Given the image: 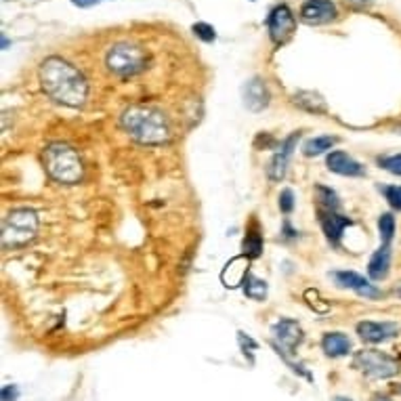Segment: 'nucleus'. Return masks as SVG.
Instances as JSON below:
<instances>
[{"instance_id":"nucleus-1","label":"nucleus","mask_w":401,"mask_h":401,"mask_svg":"<svg viewBox=\"0 0 401 401\" xmlns=\"http://www.w3.org/2000/svg\"><path fill=\"white\" fill-rule=\"evenodd\" d=\"M41 82L50 99L68 107H80L89 97V82L72 63L48 57L41 65Z\"/></svg>"},{"instance_id":"nucleus-2","label":"nucleus","mask_w":401,"mask_h":401,"mask_svg":"<svg viewBox=\"0 0 401 401\" xmlns=\"http://www.w3.org/2000/svg\"><path fill=\"white\" fill-rule=\"evenodd\" d=\"M120 124L134 141L143 145H162L171 139V127L166 116L147 105H131L122 114Z\"/></svg>"},{"instance_id":"nucleus-3","label":"nucleus","mask_w":401,"mask_h":401,"mask_svg":"<svg viewBox=\"0 0 401 401\" xmlns=\"http://www.w3.org/2000/svg\"><path fill=\"white\" fill-rule=\"evenodd\" d=\"M43 160H45L46 173L59 183L74 185L82 178V173H85L82 160L78 151L65 143H50L45 149Z\"/></svg>"},{"instance_id":"nucleus-4","label":"nucleus","mask_w":401,"mask_h":401,"mask_svg":"<svg viewBox=\"0 0 401 401\" xmlns=\"http://www.w3.org/2000/svg\"><path fill=\"white\" fill-rule=\"evenodd\" d=\"M38 233V215L30 208L11 210L2 223V246L19 248L30 244Z\"/></svg>"},{"instance_id":"nucleus-5","label":"nucleus","mask_w":401,"mask_h":401,"mask_svg":"<svg viewBox=\"0 0 401 401\" xmlns=\"http://www.w3.org/2000/svg\"><path fill=\"white\" fill-rule=\"evenodd\" d=\"M353 365L359 372H363L368 378H374V380L391 378V376L400 374L401 370L400 359H395L389 353L376 351V349H363V351L355 353Z\"/></svg>"},{"instance_id":"nucleus-6","label":"nucleus","mask_w":401,"mask_h":401,"mask_svg":"<svg viewBox=\"0 0 401 401\" xmlns=\"http://www.w3.org/2000/svg\"><path fill=\"white\" fill-rule=\"evenodd\" d=\"M105 65L116 76H134L145 68V55L139 46L131 43H118L109 48Z\"/></svg>"},{"instance_id":"nucleus-7","label":"nucleus","mask_w":401,"mask_h":401,"mask_svg":"<svg viewBox=\"0 0 401 401\" xmlns=\"http://www.w3.org/2000/svg\"><path fill=\"white\" fill-rule=\"evenodd\" d=\"M267 28L271 41H273L275 45H282V43H286V41L292 36V32H294V28H296V19H294L292 11H290L286 4H277V6H273L271 13H269Z\"/></svg>"},{"instance_id":"nucleus-8","label":"nucleus","mask_w":401,"mask_h":401,"mask_svg":"<svg viewBox=\"0 0 401 401\" xmlns=\"http://www.w3.org/2000/svg\"><path fill=\"white\" fill-rule=\"evenodd\" d=\"M273 336L277 341V351L279 355H286V353H294V349L301 345L303 341V328L299 326V321L294 319H279L275 326H273Z\"/></svg>"},{"instance_id":"nucleus-9","label":"nucleus","mask_w":401,"mask_h":401,"mask_svg":"<svg viewBox=\"0 0 401 401\" xmlns=\"http://www.w3.org/2000/svg\"><path fill=\"white\" fill-rule=\"evenodd\" d=\"M357 334L361 341L378 345V343L395 338L400 334V326L395 321H359Z\"/></svg>"},{"instance_id":"nucleus-10","label":"nucleus","mask_w":401,"mask_h":401,"mask_svg":"<svg viewBox=\"0 0 401 401\" xmlns=\"http://www.w3.org/2000/svg\"><path fill=\"white\" fill-rule=\"evenodd\" d=\"M299 139H301V133L290 134V137L282 143V147L275 151V156H273V160L269 162L267 169V175L271 181H282V178L286 177L288 162H290V158H292V154H294V147H296Z\"/></svg>"},{"instance_id":"nucleus-11","label":"nucleus","mask_w":401,"mask_h":401,"mask_svg":"<svg viewBox=\"0 0 401 401\" xmlns=\"http://www.w3.org/2000/svg\"><path fill=\"white\" fill-rule=\"evenodd\" d=\"M334 17H336V6L332 0H305L301 6V19L311 26L328 23Z\"/></svg>"},{"instance_id":"nucleus-12","label":"nucleus","mask_w":401,"mask_h":401,"mask_svg":"<svg viewBox=\"0 0 401 401\" xmlns=\"http://www.w3.org/2000/svg\"><path fill=\"white\" fill-rule=\"evenodd\" d=\"M334 279L341 288H351L359 296H365V299H380L383 296V292L374 284H370L363 275H359L355 271H336Z\"/></svg>"},{"instance_id":"nucleus-13","label":"nucleus","mask_w":401,"mask_h":401,"mask_svg":"<svg viewBox=\"0 0 401 401\" xmlns=\"http://www.w3.org/2000/svg\"><path fill=\"white\" fill-rule=\"evenodd\" d=\"M242 97H244V105L259 114L269 105V90L267 85L261 78H250L244 87H242Z\"/></svg>"},{"instance_id":"nucleus-14","label":"nucleus","mask_w":401,"mask_h":401,"mask_svg":"<svg viewBox=\"0 0 401 401\" xmlns=\"http://www.w3.org/2000/svg\"><path fill=\"white\" fill-rule=\"evenodd\" d=\"M248 267H250V259L246 257V255H242V257H233L227 265L223 267L221 271V282H223L225 288H240V286H244V282H246V277L250 275L248 273Z\"/></svg>"},{"instance_id":"nucleus-15","label":"nucleus","mask_w":401,"mask_h":401,"mask_svg":"<svg viewBox=\"0 0 401 401\" xmlns=\"http://www.w3.org/2000/svg\"><path fill=\"white\" fill-rule=\"evenodd\" d=\"M326 164L332 173L343 175V177H363L365 175V166H361L355 158H351L345 151H332L328 156Z\"/></svg>"},{"instance_id":"nucleus-16","label":"nucleus","mask_w":401,"mask_h":401,"mask_svg":"<svg viewBox=\"0 0 401 401\" xmlns=\"http://www.w3.org/2000/svg\"><path fill=\"white\" fill-rule=\"evenodd\" d=\"M319 223H321V229L326 233V237L332 242V244H338L341 242V235L345 231V227L351 225V219L347 217H341L336 210H319Z\"/></svg>"},{"instance_id":"nucleus-17","label":"nucleus","mask_w":401,"mask_h":401,"mask_svg":"<svg viewBox=\"0 0 401 401\" xmlns=\"http://www.w3.org/2000/svg\"><path fill=\"white\" fill-rule=\"evenodd\" d=\"M389 271H391V248H389V244H383L372 255V259L368 263V275L374 282H383V279H387Z\"/></svg>"},{"instance_id":"nucleus-18","label":"nucleus","mask_w":401,"mask_h":401,"mask_svg":"<svg viewBox=\"0 0 401 401\" xmlns=\"http://www.w3.org/2000/svg\"><path fill=\"white\" fill-rule=\"evenodd\" d=\"M321 349L328 357H345L351 353V338L343 332H328L321 338Z\"/></svg>"},{"instance_id":"nucleus-19","label":"nucleus","mask_w":401,"mask_h":401,"mask_svg":"<svg viewBox=\"0 0 401 401\" xmlns=\"http://www.w3.org/2000/svg\"><path fill=\"white\" fill-rule=\"evenodd\" d=\"M294 103L307 112H313V114H326L328 112V105L324 101V97L319 92H313V90H299L294 95Z\"/></svg>"},{"instance_id":"nucleus-20","label":"nucleus","mask_w":401,"mask_h":401,"mask_svg":"<svg viewBox=\"0 0 401 401\" xmlns=\"http://www.w3.org/2000/svg\"><path fill=\"white\" fill-rule=\"evenodd\" d=\"M338 143V137H313L305 145H303V154L305 156H319L326 154L328 149H332Z\"/></svg>"},{"instance_id":"nucleus-21","label":"nucleus","mask_w":401,"mask_h":401,"mask_svg":"<svg viewBox=\"0 0 401 401\" xmlns=\"http://www.w3.org/2000/svg\"><path fill=\"white\" fill-rule=\"evenodd\" d=\"M244 294L248 299H255V301H263L267 296V282L255 277V275H248L246 282H244Z\"/></svg>"},{"instance_id":"nucleus-22","label":"nucleus","mask_w":401,"mask_h":401,"mask_svg":"<svg viewBox=\"0 0 401 401\" xmlns=\"http://www.w3.org/2000/svg\"><path fill=\"white\" fill-rule=\"evenodd\" d=\"M315 193H317V202L324 210H338L341 208V202H338V196L330 189V187H324V185H317L315 187Z\"/></svg>"},{"instance_id":"nucleus-23","label":"nucleus","mask_w":401,"mask_h":401,"mask_svg":"<svg viewBox=\"0 0 401 401\" xmlns=\"http://www.w3.org/2000/svg\"><path fill=\"white\" fill-rule=\"evenodd\" d=\"M378 231H380V240L383 244H391L393 235H395V217L391 213L380 215L378 219Z\"/></svg>"},{"instance_id":"nucleus-24","label":"nucleus","mask_w":401,"mask_h":401,"mask_svg":"<svg viewBox=\"0 0 401 401\" xmlns=\"http://www.w3.org/2000/svg\"><path fill=\"white\" fill-rule=\"evenodd\" d=\"M261 252H263V240L257 231H250L244 240V255L248 259H257L261 257Z\"/></svg>"},{"instance_id":"nucleus-25","label":"nucleus","mask_w":401,"mask_h":401,"mask_svg":"<svg viewBox=\"0 0 401 401\" xmlns=\"http://www.w3.org/2000/svg\"><path fill=\"white\" fill-rule=\"evenodd\" d=\"M378 164H380V169L389 171L391 175H397V177H401V154L383 156V158H378Z\"/></svg>"},{"instance_id":"nucleus-26","label":"nucleus","mask_w":401,"mask_h":401,"mask_svg":"<svg viewBox=\"0 0 401 401\" xmlns=\"http://www.w3.org/2000/svg\"><path fill=\"white\" fill-rule=\"evenodd\" d=\"M380 191L385 193L387 202L395 210H401V185H385V187H380Z\"/></svg>"},{"instance_id":"nucleus-27","label":"nucleus","mask_w":401,"mask_h":401,"mask_svg":"<svg viewBox=\"0 0 401 401\" xmlns=\"http://www.w3.org/2000/svg\"><path fill=\"white\" fill-rule=\"evenodd\" d=\"M193 34L200 38V41H204V43H213L215 38H217V32H215V28L213 26H208V23H193Z\"/></svg>"},{"instance_id":"nucleus-28","label":"nucleus","mask_w":401,"mask_h":401,"mask_svg":"<svg viewBox=\"0 0 401 401\" xmlns=\"http://www.w3.org/2000/svg\"><path fill=\"white\" fill-rule=\"evenodd\" d=\"M292 208H294V193H292V189H284L279 193V210L284 215H288V213H292Z\"/></svg>"},{"instance_id":"nucleus-29","label":"nucleus","mask_w":401,"mask_h":401,"mask_svg":"<svg viewBox=\"0 0 401 401\" xmlns=\"http://www.w3.org/2000/svg\"><path fill=\"white\" fill-rule=\"evenodd\" d=\"M17 397H19V389L15 385L2 387V401H17Z\"/></svg>"},{"instance_id":"nucleus-30","label":"nucleus","mask_w":401,"mask_h":401,"mask_svg":"<svg viewBox=\"0 0 401 401\" xmlns=\"http://www.w3.org/2000/svg\"><path fill=\"white\" fill-rule=\"evenodd\" d=\"M74 4H78V6H92V4H97V2H101V0H72Z\"/></svg>"},{"instance_id":"nucleus-31","label":"nucleus","mask_w":401,"mask_h":401,"mask_svg":"<svg viewBox=\"0 0 401 401\" xmlns=\"http://www.w3.org/2000/svg\"><path fill=\"white\" fill-rule=\"evenodd\" d=\"M351 4H359V6H365V4H370L372 0H349Z\"/></svg>"},{"instance_id":"nucleus-32","label":"nucleus","mask_w":401,"mask_h":401,"mask_svg":"<svg viewBox=\"0 0 401 401\" xmlns=\"http://www.w3.org/2000/svg\"><path fill=\"white\" fill-rule=\"evenodd\" d=\"M372 401H393L391 397H387V395H374V400Z\"/></svg>"},{"instance_id":"nucleus-33","label":"nucleus","mask_w":401,"mask_h":401,"mask_svg":"<svg viewBox=\"0 0 401 401\" xmlns=\"http://www.w3.org/2000/svg\"><path fill=\"white\" fill-rule=\"evenodd\" d=\"M395 294H397V296H401V284L397 286V288H395Z\"/></svg>"},{"instance_id":"nucleus-34","label":"nucleus","mask_w":401,"mask_h":401,"mask_svg":"<svg viewBox=\"0 0 401 401\" xmlns=\"http://www.w3.org/2000/svg\"><path fill=\"white\" fill-rule=\"evenodd\" d=\"M334 401H351V400H345V397H336Z\"/></svg>"}]
</instances>
